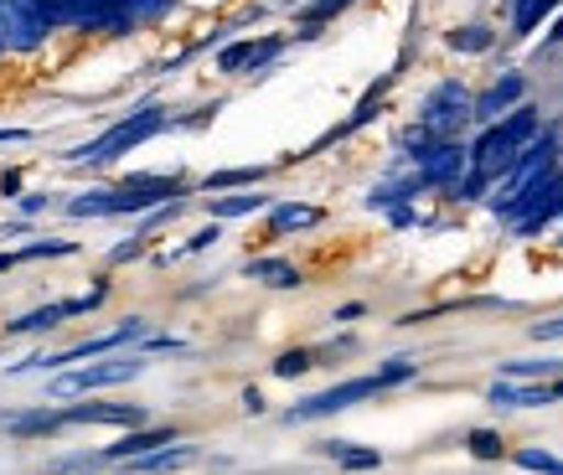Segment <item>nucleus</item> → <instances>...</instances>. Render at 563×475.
Masks as SVG:
<instances>
[{"instance_id": "38", "label": "nucleus", "mask_w": 563, "mask_h": 475, "mask_svg": "<svg viewBox=\"0 0 563 475\" xmlns=\"http://www.w3.org/2000/svg\"><path fill=\"white\" fill-rule=\"evenodd\" d=\"M151 352H181V341L176 336H151Z\"/></svg>"}, {"instance_id": "27", "label": "nucleus", "mask_w": 563, "mask_h": 475, "mask_svg": "<svg viewBox=\"0 0 563 475\" xmlns=\"http://www.w3.org/2000/svg\"><path fill=\"white\" fill-rule=\"evenodd\" d=\"M517 465L522 471H538V475H563V460L559 455H548V450H517Z\"/></svg>"}, {"instance_id": "41", "label": "nucleus", "mask_w": 563, "mask_h": 475, "mask_svg": "<svg viewBox=\"0 0 563 475\" xmlns=\"http://www.w3.org/2000/svg\"><path fill=\"white\" fill-rule=\"evenodd\" d=\"M548 42H563V16L553 21V32H548Z\"/></svg>"}, {"instance_id": "42", "label": "nucleus", "mask_w": 563, "mask_h": 475, "mask_svg": "<svg viewBox=\"0 0 563 475\" xmlns=\"http://www.w3.org/2000/svg\"><path fill=\"white\" fill-rule=\"evenodd\" d=\"M11 264H16V254H0V274L11 269Z\"/></svg>"}, {"instance_id": "36", "label": "nucleus", "mask_w": 563, "mask_h": 475, "mask_svg": "<svg viewBox=\"0 0 563 475\" xmlns=\"http://www.w3.org/2000/svg\"><path fill=\"white\" fill-rule=\"evenodd\" d=\"M362 316H367V306H362V300H352V306H342V310H336V316H331V321H362Z\"/></svg>"}, {"instance_id": "1", "label": "nucleus", "mask_w": 563, "mask_h": 475, "mask_svg": "<svg viewBox=\"0 0 563 475\" xmlns=\"http://www.w3.org/2000/svg\"><path fill=\"white\" fill-rule=\"evenodd\" d=\"M172 119H166V109H140V114H124L109 135H99L93 145H78V151H68V161H78V166H103V161H114V155L135 151V145H145L151 135H161Z\"/></svg>"}, {"instance_id": "6", "label": "nucleus", "mask_w": 563, "mask_h": 475, "mask_svg": "<svg viewBox=\"0 0 563 475\" xmlns=\"http://www.w3.org/2000/svg\"><path fill=\"white\" fill-rule=\"evenodd\" d=\"M0 21H5V47H16V52H36L52 32L42 0H5V5H0Z\"/></svg>"}, {"instance_id": "11", "label": "nucleus", "mask_w": 563, "mask_h": 475, "mask_svg": "<svg viewBox=\"0 0 563 475\" xmlns=\"http://www.w3.org/2000/svg\"><path fill=\"white\" fill-rule=\"evenodd\" d=\"M63 424H120V429H145V408H140V404H78V408H63Z\"/></svg>"}, {"instance_id": "28", "label": "nucleus", "mask_w": 563, "mask_h": 475, "mask_svg": "<svg viewBox=\"0 0 563 475\" xmlns=\"http://www.w3.org/2000/svg\"><path fill=\"white\" fill-rule=\"evenodd\" d=\"M486 187H492V176H486V170H476V166H471V170H465V176H461V181H455V187H450V191H455L461 202H481V197H486Z\"/></svg>"}, {"instance_id": "23", "label": "nucleus", "mask_w": 563, "mask_h": 475, "mask_svg": "<svg viewBox=\"0 0 563 475\" xmlns=\"http://www.w3.org/2000/svg\"><path fill=\"white\" fill-rule=\"evenodd\" d=\"M444 42H450V52H486L496 42V32L492 26H481V21H471V26H455Z\"/></svg>"}, {"instance_id": "17", "label": "nucleus", "mask_w": 563, "mask_h": 475, "mask_svg": "<svg viewBox=\"0 0 563 475\" xmlns=\"http://www.w3.org/2000/svg\"><path fill=\"white\" fill-rule=\"evenodd\" d=\"M243 274H249V279H264V285H274V289H295V285H300V269H295V264H285V258H249V264H243Z\"/></svg>"}, {"instance_id": "40", "label": "nucleus", "mask_w": 563, "mask_h": 475, "mask_svg": "<svg viewBox=\"0 0 563 475\" xmlns=\"http://www.w3.org/2000/svg\"><path fill=\"white\" fill-rule=\"evenodd\" d=\"M42 207H47V197H42V191H36V197H21V212H26V218H32V212H42Z\"/></svg>"}, {"instance_id": "7", "label": "nucleus", "mask_w": 563, "mask_h": 475, "mask_svg": "<svg viewBox=\"0 0 563 475\" xmlns=\"http://www.w3.org/2000/svg\"><path fill=\"white\" fill-rule=\"evenodd\" d=\"M145 336H151V321H140V316H130V321H120L114 331H103V336L78 341L73 352L47 356V367H63V362H88V356H103V352H120V346H130V341H145Z\"/></svg>"}, {"instance_id": "34", "label": "nucleus", "mask_w": 563, "mask_h": 475, "mask_svg": "<svg viewBox=\"0 0 563 475\" xmlns=\"http://www.w3.org/2000/svg\"><path fill=\"white\" fill-rule=\"evenodd\" d=\"M135 254H145V238H130V243H120V248H114V264H124V258H135Z\"/></svg>"}, {"instance_id": "30", "label": "nucleus", "mask_w": 563, "mask_h": 475, "mask_svg": "<svg viewBox=\"0 0 563 475\" xmlns=\"http://www.w3.org/2000/svg\"><path fill=\"white\" fill-rule=\"evenodd\" d=\"M42 11H47L52 26H78V11H73V0H42Z\"/></svg>"}, {"instance_id": "25", "label": "nucleus", "mask_w": 563, "mask_h": 475, "mask_svg": "<svg viewBox=\"0 0 563 475\" xmlns=\"http://www.w3.org/2000/svg\"><path fill=\"white\" fill-rule=\"evenodd\" d=\"M346 5H357V0H310L306 11H300V26H325L331 16H342Z\"/></svg>"}, {"instance_id": "21", "label": "nucleus", "mask_w": 563, "mask_h": 475, "mask_svg": "<svg viewBox=\"0 0 563 475\" xmlns=\"http://www.w3.org/2000/svg\"><path fill=\"white\" fill-rule=\"evenodd\" d=\"M57 321H68V306L57 300V306H42V310H26L21 321L5 325V336H32V331H52Z\"/></svg>"}, {"instance_id": "20", "label": "nucleus", "mask_w": 563, "mask_h": 475, "mask_svg": "<svg viewBox=\"0 0 563 475\" xmlns=\"http://www.w3.org/2000/svg\"><path fill=\"white\" fill-rule=\"evenodd\" d=\"M269 176V166H233V170H212L202 181V191H233V187H243V191H254L258 181Z\"/></svg>"}, {"instance_id": "18", "label": "nucleus", "mask_w": 563, "mask_h": 475, "mask_svg": "<svg viewBox=\"0 0 563 475\" xmlns=\"http://www.w3.org/2000/svg\"><path fill=\"white\" fill-rule=\"evenodd\" d=\"M321 450L336 460L342 471H377V465H383V455H377V450H362V444H352V440H325Z\"/></svg>"}, {"instance_id": "9", "label": "nucleus", "mask_w": 563, "mask_h": 475, "mask_svg": "<svg viewBox=\"0 0 563 475\" xmlns=\"http://www.w3.org/2000/svg\"><path fill=\"white\" fill-rule=\"evenodd\" d=\"M285 52V36H249V42H228L218 52V73H264Z\"/></svg>"}, {"instance_id": "35", "label": "nucleus", "mask_w": 563, "mask_h": 475, "mask_svg": "<svg viewBox=\"0 0 563 475\" xmlns=\"http://www.w3.org/2000/svg\"><path fill=\"white\" fill-rule=\"evenodd\" d=\"M264 408H269V404H264V393H258V388H243V413H254V419H258Z\"/></svg>"}, {"instance_id": "2", "label": "nucleus", "mask_w": 563, "mask_h": 475, "mask_svg": "<svg viewBox=\"0 0 563 475\" xmlns=\"http://www.w3.org/2000/svg\"><path fill=\"white\" fill-rule=\"evenodd\" d=\"M419 124H429L440 140H455L465 124H476V93L461 84V78H444L424 93L419 103Z\"/></svg>"}, {"instance_id": "32", "label": "nucleus", "mask_w": 563, "mask_h": 475, "mask_svg": "<svg viewBox=\"0 0 563 475\" xmlns=\"http://www.w3.org/2000/svg\"><path fill=\"white\" fill-rule=\"evenodd\" d=\"M73 254V243H32V248H21L16 258H63Z\"/></svg>"}, {"instance_id": "3", "label": "nucleus", "mask_w": 563, "mask_h": 475, "mask_svg": "<svg viewBox=\"0 0 563 475\" xmlns=\"http://www.w3.org/2000/svg\"><path fill=\"white\" fill-rule=\"evenodd\" d=\"M559 166V124H553V130H543V135L532 140L528 151L517 155V166L507 170V176H501V181H496V197H492V207H501V202H512L517 191H528L532 181H538V176H548V170Z\"/></svg>"}, {"instance_id": "10", "label": "nucleus", "mask_w": 563, "mask_h": 475, "mask_svg": "<svg viewBox=\"0 0 563 475\" xmlns=\"http://www.w3.org/2000/svg\"><path fill=\"white\" fill-rule=\"evenodd\" d=\"M517 103H528V78H522V73H501L486 93H476V124L486 130V124H496L501 114H512Z\"/></svg>"}, {"instance_id": "29", "label": "nucleus", "mask_w": 563, "mask_h": 475, "mask_svg": "<svg viewBox=\"0 0 563 475\" xmlns=\"http://www.w3.org/2000/svg\"><path fill=\"white\" fill-rule=\"evenodd\" d=\"M413 373H419V362H413V356H393L388 367H377V377H383V388H393V383H409Z\"/></svg>"}, {"instance_id": "5", "label": "nucleus", "mask_w": 563, "mask_h": 475, "mask_svg": "<svg viewBox=\"0 0 563 475\" xmlns=\"http://www.w3.org/2000/svg\"><path fill=\"white\" fill-rule=\"evenodd\" d=\"M140 373H145L140 356H124V362H93V367L63 373L47 388V398L52 404H63V398H78V393H93V388H120V383H130V377H140Z\"/></svg>"}, {"instance_id": "39", "label": "nucleus", "mask_w": 563, "mask_h": 475, "mask_svg": "<svg viewBox=\"0 0 563 475\" xmlns=\"http://www.w3.org/2000/svg\"><path fill=\"white\" fill-rule=\"evenodd\" d=\"M11 191H21V176H16V170H5V176H0V197H11Z\"/></svg>"}, {"instance_id": "24", "label": "nucleus", "mask_w": 563, "mask_h": 475, "mask_svg": "<svg viewBox=\"0 0 563 475\" xmlns=\"http://www.w3.org/2000/svg\"><path fill=\"white\" fill-rule=\"evenodd\" d=\"M310 367H316V352H310V346H295V352L274 356V367H269V373H274V377H306Z\"/></svg>"}, {"instance_id": "12", "label": "nucleus", "mask_w": 563, "mask_h": 475, "mask_svg": "<svg viewBox=\"0 0 563 475\" xmlns=\"http://www.w3.org/2000/svg\"><path fill=\"white\" fill-rule=\"evenodd\" d=\"M492 408H548L559 404L553 398V383H512V377H496L492 393H486Z\"/></svg>"}, {"instance_id": "19", "label": "nucleus", "mask_w": 563, "mask_h": 475, "mask_svg": "<svg viewBox=\"0 0 563 475\" xmlns=\"http://www.w3.org/2000/svg\"><path fill=\"white\" fill-rule=\"evenodd\" d=\"M553 11L559 0H512V36H532Z\"/></svg>"}, {"instance_id": "37", "label": "nucleus", "mask_w": 563, "mask_h": 475, "mask_svg": "<svg viewBox=\"0 0 563 475\" xmlns=\"http://www.w3.org/2000/svg\"><path fill=\"white\" fill-rule=\"evenodd\" d=\"M388 212H393V228H409V222H413V207L409 202H404V207H388Z\"/></svg>"}, {"instance_id": "13", "label": "nucleus", "mask_w": 563, "mask_h": 475, "mask_svg": "<svg viewBox=\"0 0 563 475\" xmlns=\"http://www.w3.org/2000/svg\"><path fill=\"white\" fill-rule=\"evenodd\" d=\"M176 444V429L172 424H155V429H130L120 444H109L99 450V460H140V455H155V450H166Z\"/></svg>"}, {"instance_id": "26", "label": "nucleus", "mask_w": 563, "mask_h": 475, "mask_svg": "<svg viewBox=\"0 0 563 475\" xmlns=\"http://www.w3.org/2000/svg\"><path fill=\"white\" fill-rule=\"evenodd\" d=\"M465 450L476 460H501V434H496V429H471V434H465Z\"/></svg>"}, {"instance_id": "8", "label": "nucleus", "mask_w": 563, "mask_h": 475, "mask_svg": "<svg viewBox=\"0 0 563 475\" xmlns=\"http://www.w3.org/2000/svg\"><path fill=\"white\" fill-rule=\"evenodd\" d=\"M465 170H471V145H461V140H440V145L419 161V181H424V187H455Z\"/></svg>"}, {"instance_id": "31", "label": "nucleus", "mask_w": 563, "mask_h": 475, "mask_svg": "<svg viewBox=\"0 0 563 475\" xmlns=\"http://www.w3.org/2000/svg\"><path fill=\"white\" fill-rule=\"evenodd\" d=\"M218 238H222V228H218V222H207L202 233H191V238H187V248H181V254H202V248H212Z\"/></svg>"}, {"instance_id": "16", "label": "nucleus", "mask_w": 563, "mask_h": 475, "mask_svg": "<svg viewBox=\"0 0 563 475\" xmlns=\"http://www.w3.org/2000/svg\"><path fill=\"white\" fill-rule=\"evenodd\" d=\"M264 207H269L264 191H239V197H212L207 212H212V222H228V218H254V212H264Z\"/></svg>"}, {"instance_id": "4", "label": "nucleus", "mask_w": 563, "mask_h": 475, "mask_svg": "<svg viewBox=\"0 0 563 475\" xmlns=\"http://www.w3.org/2000/svg\"><path fill=\"white\" fill-rule=\"evenodd\" d=\"M383 393V377H346V383H336V388L316 393V398H306V404H295L290 413H285V424H310V419H331V413H342V408L362 404V398H377Z\"/></svg>"}, {"instance_id": "22", "label": "nucleus", "mask_w": 563, "mask_h": 475, "mask_svg": "<svg viewBox=\"0 0 563 475\" xmlns=\"http://www.w3.org/2000/svg\"><path fill=\"white\" fill-rule=\"evenodd\" d=\"M57 429H63V413H52V408H42V413H16V419H11V434H21V440L57 434Z\"/></svg>"}, {"instance_id": "14", "label": "nucleus", "mask_w": 563, "mask_h": 475, "mask_svg": "<svg viewBox=\"0 0 563 475\" xmlns=\"http://www.w3.org/2000/svg\"><path fill=\"white\" fill-rule=\"evenodd\" d=\"M325 212L310 202H285V207H269V238H285L295 233V228H316Z\"/></svg>"}, {"instance_id": "43", "label": "nucleus", "mask_w": 563, "mask_h": 475, "mask_svg": "<svg viewBox=\"0 0 563 475\" xmlns=\"http://www.w3.org/2000/svg\"><path fill=\"white\" fill-rule=\"evenodd\" d=\"M553 398H563V377H553Z\"/></svg>"}, {"instance_id": "15", "label": "nucleus", "mask_w": 563, "mask_h": 475, "mask_svg": "<svg viewBox=\"0 0 563 475\" xmlns=\"http://www.w3.org/2000/svg\"><path fill=\"white\" fill-rule=\"evenodd\" d=\"M191 460H197V444H166V450H155V455H140V460H135V475L187 471Z\"/></svg>"}, {"instance_id": "33", "label": "nucleus", "mask_w": 563, "mask_h": 475, "mask_svg": "<svg viewBox=\"0 0 563 475\" xmlns=\"http://www.w3.org/2000/svg\"><path fill=\"white\" fill-rule=\"evenodd\" d=\"M532 341H563V316H559V321H538V325H532Z\"/></svg>"}]
</instances>
